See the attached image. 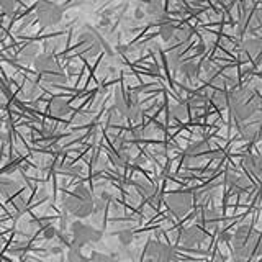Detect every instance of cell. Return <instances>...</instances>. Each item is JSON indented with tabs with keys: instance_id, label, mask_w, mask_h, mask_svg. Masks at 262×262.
<instances>
[{
	"instance_id": "1",
	"label": "cell",
	"mask_w": 262,
	"mask_h": 262,
	"mask_svg": "<svg viewBox=\"0 0 262 262\" xmlns=\"http://www.w3.org/2000/svg\"><path fill=\"white\" fill-rule=\"evenodd\" d=\"M259 241H260V234L257 229H254L248 225L239 226L236 229V233L231 236L233 260L234 262L251 260L259 249Z\"/></svg>"
},
{
	"instance_id": "2",
	"label": "cell",
	"mask_w": 262,
	"mask_h": 262,
	"mask_svg": "<svg viewBox=\"0 0 262 262\" xmlns=\"http://www.w3.org/2000/svg\"><path fill=\"white\" fill-rule=\"evenodd\" d=\"M64 207L74 216L87 218L94 213V196L89 188L79 185L64 196Z\"/></svg>"
},
{
	"instance_id": "3",
	"label": "cell",
	"mask_w": 262,
	"mask_h": 262,
	"mask_svg": "<svg viewBox=\"0 0 262 262\" xmlns=\"http://www.w3.org/2000/svg\"><path fill=\"white\" fill-rule=\"evenodd\" d=\"M33 64H35L36 72L48 84H66V80H68V77H66V74L59 68V64L53 57V54L49 53L38 54Z\"/></svg>"
},
{
	"instance_id": "4",
	"label": "cell",
	"mask_w": 262,
	"mask_h": 262,
	"mask_svg": "<svg viewBox=\"0 0 262 262\" xmlns=\"http://www.w3.org/2000/svg\"><path fill=\"white\" fill-rule=\"evenodd\" d=\"M102 239V233L90 225H84L80 221H76L72 225V248L82 249L87 244L98 243Z\"/></svg>"
},
{
	"instance_id": "5",
	"label": "cell",
	"mask_w": 262,
	"mask_h": 262,
	"mask_svg": "<svg viewBox=\"0 0 262 262\" xmlns=\"http://www.w3.org/2000/svg\"><path fill=\"white\" fill-rule=\"evenodd\" d=\"M36 16L43 27H56L62 20V8L49 0H41L36 5Z\"/></svg>"
},
{
	"instance_id": "6",
	"label": "cell",
	"mask_w": 262,
	"mask_h": 262,
	"mask_svg": "<svg viewBox=\"0 0 262 262\" xmlns=\"http://www.w3.org/2000/svg\"><path fill=\"white\" fill-rule=\"evenodd\" d=\"M166 205H167V208L172 213H174L176 216L180 218V216L187 215V213L192 210L193 199H192V195L188 193V192H176V193L167 195Z\"/></svg>"
},
{
	"instance_id": "7",
	"label": "cell",
	"mask_w": 262,
	"mask_h": 262,
	"mask_svg": "<svg viewBox=\"0 0 262 262\" xmlns=\"http://www.w3.org/2000/svg\"><path fill=\"white\" fill-rule=\"evenodd\" d=\"M146 257L149 262H172L176 259V252L170 246L152 239L146 246Z\"/></svg>"
},
{
	"instance_id": "8",
	"label": "cell",
	"mask_w": 262,
	"mask_h": 262,
	"mask_svg": "<svg viewBox=\"0 0 262 262\" xmlns=\"http://www.w3.org/2000/svg\"><path fill=\"white\" fill-rule=\"evenodd\" d=\"M231 108H233V115H234L236 120L239 121V125H241V123L248 121L251 117H254L256 112L259 110V97L251 95L249 98H246L244 102L231 105Z\"/></svg>"
},
{
	"instance_id": "9",
	"label": "cell",
	"mask_w": 262,
	"mask_h": 262,
	"mask_svg": "<svg viewBox=\"0 0 262 262\" xmlns=\"http://www.w3.org/2000/svg\"><path fill=\"white\" fill-rule=\"evenodd\" d=\"M205 241V234L202 233L200 228L196 226H188L185 228L182 234H180V244L185 248H196Z\"/></svg>"
},
{
	"instance_id": "10",
	"label": "cell",
	"mask_w": 262,
	"mask_h": 262,
	"mask_svg": "<svg viewBox=\"0 0 262 262\" xmlns=\"http://www.w3.org/2000/svg\"><path fill=\"white\" fill-rule=\"evenodd\" d=\"M226 182H228L229 188H231V190L237 195L248 193L252 187L248 177H244V176L237 174V172H233V170L226 176Z\"/></svg>"
},
{
	"instance_id": "11",
	"label": "cell",
	"mask_w": 262,
	"mask_h": 262,
	"mask_svg": "<svg viewBox=\"0 0 262 262\" xmlns=\"http://www.w3.org/2000/svg\"><path fill=\"white\" fill-rule=\"evenodd\" d=\"M239 133L243 136V139L249 143H254L259 139V123H241L239 125Z\"/></svg>"
},
{
	"instance_id": "12",
	"label": "cell",
	"mask_w": 262,
	"mask_h": 262,
	"mask_svg": "<svg viewBox=\"0 0 262 262\" xmlns=\"http://www.w3.org/2000/svg\"><path fill=\"white\" fill-rule=\"evenodd\" d=\"M187 156H193V158H202V159H207L210 156V144L200 141V143H195L192 146L187 147Z\"/></svg>"
},
{
	"instance_id": "13",
	"label": "cell",
	"mask_w": 262,
	"mask_h": 262,
	"mask_svg": "<svg viewBox=\"0 0 262 262\" xmlns=\"http://www.w3.org/2000/svg\"><path fill=\"white\" fill-rule=\"evenodd\" d=\"M49 112H51L54 117H66L71 108H69V103L64 100V98H53L51 103H49Z\"/></svg>"
},
{
	"instance_id": "14",
	"label": "cell",
	"mask_w": 262,
	"mask_h": 262,
	"mask_svg": "<svg viewBox=\"0 0 262 262\" xmlns=\"http://www.w3.org/2000/svg\"><path fill=\"white\" fill-rule=\"evenodd\" d=\"M18 190H20V185H18V182H15V180H10V179L0 180V193L7 196V199H12Z\"/></svg>"
},
{
	"instance_id": "15",
	"label": "cell",
	"mask_w": 262,
	"mask_h": 262,
	"mask_svg": "<svg viewBox=\"0 0 262 262\" xmlns=\"http://www.w3.org/2000/svg\"><path fill=\"white\" fill-rule=\"evenodd\" d=\"M38 53H39L38 45L30 43V45H27V46H25V48L21 49V51H20V61L25 62V64H30V62H33V61L36 59Z\"/></svg>"
},
{
	"instance_id": "16",
	"label": "cell",
	"mask_w": 262,
	"mask_h": 262,
	"mask_svg": "<svg viewBox=\"0 0 262 262\" xmlns=\"http://www.w3.org/2000/svg\"><path fill=\"white\" fill-rule=\"evenodd\" d=\"M176 30H177L176 25L172 21H169V20H166V21H162L161 27H159V36L162 38V41L169 43V41H172V38H174Z\"/></svg>"
},
{
	"instance_id": "17",
	"label": "cell",
	"mask_w": 262,
	"mask_h": 262,
	"mask_svg": "<svg viewBox=\"0 0 262 262\" xmlns=\"http://www.w3.org/2000/svg\"><path fill=\"white\" fill-rule=\"evenodd\" d=\"M244 167L248 169L249 172H252L254 176H260V167H262V162H260V158H257V156H246L244 158Z\"/></svg>"
},
{
	"instance_id": "18",
	"label": "cell",
	"mask_w": 262,
	"mask_h": 262,
	"mask_svg": "<svg viewBox=\"0 0 262 262\" xmlns=\"http://www.w3.org/2000/svg\"><path fill=\"white\" fill-rule=\"evenodd\" d=\"M180 72H182L187 79H195L199 76V64L193 61H187L184 64H180Z\"/></svg>"
},
{
	"instance_id": "19",
	"label": "cell",
	"mask_w": 262,
	"mask_h": 262,
	"mask_svg": "<svg viewBox=\"0 0 262 262\" xmlns=\"http://www.w3.org/2000/svg\"><path fill=\"white\" fill-rule=\"evenodd\" d=\"M244 51L251 54V56H256L260 51V39L259 38H251V39H246L244 41Z\"/></svg>"
},
{
	"instance_id": "20",
	"label": "cell",
	"mask_w": 262,
	"mask_h": 262,
	"mask_svg": "<svg viewBox=\"0 0 262 262\" xmlns=\"http://www.w3.org/2000/svg\"><path fill=\"white\" fill-rule=\"evenodd\" d=\"M68 262H89V259L84 257V254L80 252V249L71 248L68 252Z\"/></svg>"
},
{
	"instance_id": "21",
	"label": "cell",
	"mask_w": 262,
	"mask_h": 262,
	"mask_svg": "<svg viewBox=\"0 0 262 262\" xmlns=\"http://www.w3.org/2000/svg\"><path fill=\"white\" fill-rule=\"evenodd\" d=\"M213 103H215L216 106H220V108H225V106L229 105L228 94L226 92H216L215 95H213Z\"/></svg>"
},
{
	"instance_id": "22",
	"label": "cell",
	"mask_w": 262,
	"mask_h": 262,
	"mask_svg": "<svg viewBox=\"0 0 262 262\" xmlns=\"http://www.w3.org/2000/svg\"><path fill=\"white\" fill-rule=\"evenodd\" d=\"M118 239L123 246H129L133 243V231L131 229H121L118 233Z\"/></svg>"
},
{
	"instance_id": "23",
	"label": "cell",
	"mask_w": 262,
	"mask_h": 262,
	"mask_svg": "<svg viewBox=\"0 0 262 262\" xmlns=\"http://www.w3.org/2000/svg\"><path fill=\"white\" fill-rule=\"evenodd\" d=\"M0 7H2V10L5 13H13L16 2H15V0H0Z\"/></svg>"
},
{
	"instance_id": "24",
	"label": "cell",
	"mask_w": 262,
	"mask_h": 262,
	"mask_svg": "<svg viewBox=\"0 0 262 262\" xmlns=\"http://www.w3.org/2000/svg\"><path fill=\"white\" fill-rule=\"evenodd\" d=\"M92 259H94V262H118L115 257L106 256V254H100V252H95Z\"/></svg>"
},
{
	"instance_id": "25",
	"label": "cell",
	"mask_w": 262,
	"mask_h": 262,
	"mask_svg": "<svg viewBox=\"0 0 262 262\" xmlns=\"http://www.w3.org/2000/svg\"><path fill=\"white\" fill-rule=\"evenodd\" d=\"M36 94H38V87L35 84H28V87L25 89V97H27V98L36 97Z\"/></svg>"
},
{
	"instance_id": "26",
	"label": "cell",
	"mask_w": 262,
	"mask_h": 262,
	"mask_svg": "<svg viewBox=\"0 0 262 262\" xmlns=\"http://www.w3.org/2000/svg\"><path fill=\"white\" fill-rule=\"evenodd\" d=\"M174 117L176 118H185L187 117V110L184 105H177L174 106Z\"/></svg>"
},
{
	"instance_id": "27",
	"label": "cell",
	"mask_w": 262,
	"mask_h": 262,
	"mask_svg": "<svg viewBox=\"0 0 262 262\" xmlns=\"http://www.w3.org/2000/svg\"><path fill=\"white\" fill-rule=\"evenodd\" d=\"M133 18L138 20V21H141L146 18V12H144V8L143 7H136L135 8V15H133Z\"/></svg>"
},
{
	"instance_id": "28",
	"label": "cell",
	"mask_w": 262,
	"mask_h": 262,
	"mask_svg": "<svg viewBox=\"0 0 262 262\" xmlns=\"http://www.w3.org/2000/svg\"><path fill=\"white\" fill-rule=\"evenodd\" d=\"M54 236H56V229L53 226H46L43 229V237H45V239H53Z\"/></svg>"
},
{
	"instance_id": "29",
	"label": "cell",
	"mask_w": 262,
	"mask_h": 262,
	"mask_svg": "<svg viewBox=\"0 0 262 262\" xmlns=\"http://www.w3.org/2000/svg\"><path fill=\"white\" fill-rule=\"evenodd\" d=\"M110 25H112V20L106 18V16H102V18L98 20V28H100V30H106Z\"/></svg>"
},
{
	"instance_id": "30",
	"label": "cell",
	"mask_w": 262,
	"mask_h": 262,
	"mask_svg": "<svg viewBox=\"0 0 262 262\" xmlns=\"http://www.w3.org/2000/svg\"><path fill=\"white\" fill-rule=\"evenodd\" d=\"M143 133H144V131L141 128H135L129 135H131V139H141L143 138Z\"/></svg>"
},
{
	"instance_id": "31",
	"label": "cell",
	"mask_w": 262,
	"mask_h": 262,
	"mask_svg": "<svg viewBox=\"0 0 262 262\" xmlns=\"http://www.w3.org/2000/svg\"><path fill=\"white\" fill-rule=\"evenodd\" d=\"M0 251H2V241H0Z\"/></svg>"
},
{
	"instance_id": "32",
	"label": "cell",
	"mask_w": 262,
	"mask_h": 262,
	"mask_svg": "<svg viewBox=\"0 0 262 262\" xmlns=\"http://www.w3.org/2000/svg\"><path fill=\"white\" fill-rule=\"evenodd\" d=\"M0 128H2V123H0Z\"/></svg>"
},
{
	"instance_id": "33",
	"label": "cell",
	"mask_w": 262,
	"mask_h": 262,
	"mask_svg": "<svg viewBox=\"0 0 262 262\" xmlns=\"http://www.w3.org/2000/svg\"><path fill=\"white\" fill-rule=\"evenodd\" d=\"M144 262H149V260H144Z\"/></svg>"
}]
</instances>
